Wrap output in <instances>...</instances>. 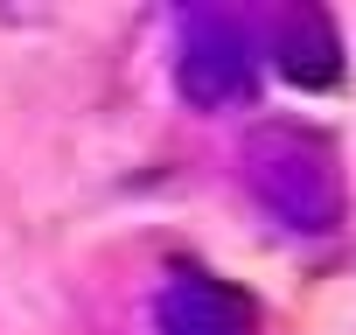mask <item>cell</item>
Masks as SVG:
<instances>
[{
    "mask_svg": "<svg viewBox=\"0 0 356 335\" xmlns=\"http://www.w3.org/2000/svg\"><path fill=\"white\" fill-rule=\"evenodd\" d=\"M154 328L161 335H252V307L203 272H175L154 300Z\"/></svg>",
    "mask_w": 356,
    "mask_h": 335,
    "instance_id": "3",
    "label": "cell"
},
{
    "mask_svg": "<svg viewBox=\"0 0 356 335\" xmlns=\"http://www.w3.org/2000/svg\"><path fill=\"white\" fill-rule=\"evenodd\" d=\"M273 56L300 91H321L342 77V42H335V22L321 8H286L273 22Z\"/></svg>",
    "mask_w": 356,
    "mask_h": 335,
    "instance_id": "4",
    "label": "cell"
},
{
    "mask_svg": "<svg viewBox=\"0 0 356 335\" xmlns=\"http://www.w3.org/2000/svg\"><path fill=\"white\" fill-rule=\"evenodd\" d=\"M175 84H182V98L203 105V112H224V105L252 98V84H259V42H252V28L238 15H217V8L182 15Z\"/></svg>",
    "mask_w": 356,
    "mask_h": 335,
    "instance_id": "2",
    "label": "cell"
},
{
    "mask_svg": "<svg viewBox=\"0 0 356 335\" xmlns=\"http://www.w3.org/2000/svg\"><path fill=\"white\" fill-rule=\"evenodd\" d=\"M245 168V189L252 203L280 224V231H300V238H328L349 210L342 196V168L328 154V140L300 133V126H259L238 154Z\"/></svg>",
    "mask_w": 356,
    "mask_h": 335,
    "instance_id": "1",
    "label": "cell"
}]
</instances>
